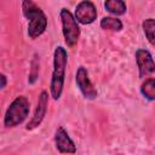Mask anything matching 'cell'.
Returning a JSON list of instances; mask_svg holds the SVG:
<instances>
[{"mask_svg":"<svg viewBox=\"0 0 155 155\" xmlns=\"http://www.w3.org/2000/svg\"><path fill=\"white\" fill-rule=\"evenodd\" d=\"M67 63H68V53L65 48L62 46H57L53 52V71L50 84V93L54 101H58L63 92Z\"/></svg>","mask_w":155,"mask_h":155,"instance_id":"6da1fadb","label":"cell"},{"mask_svg":"<svg viewBox=\"0 0 155 155\" xmlns=\"http://www.w3.org/2000/svg\"><path fill=\"white\" fill-rule=\"evenodd\" d=\"M75 80H76V85L80 90V92L82 93V96L86 99H96L98 96L97 90L94 88L93 84L91 82L90 78H88V73L87 69L85 67H79L75 74Z\"/></svg>","mask_w":155,"mask_h":155,"instance_id":"5b68a950","label":"cell"},{"mask_svg":"<svg viewBox=\"0 0 155 155\" xmlns=\"http://www.w3.org/2000/svg\"><path fill=\"white\" fill-rule=\"evenodd\" d=\"M101 28L104 30H111V31H120L122 29V22L116 17H103L99 23Z\"/></svg>","mask_w":155,"mask_h":155,"instance_id":"8fae6325","label":"cell"},{"mask_svg":"<svg viewBox=\"0 0 155 155\" xmlns=\"http://www.w3.org/2000/svg\"><path fill=\"white\" fill-rule=\"evenodd\" d=\"M24 17L28 19V35L30 39H36L42 35L47 28V17L44 11L31 0L22 2Z\"/></svg>","mask_w":155,"mask_h":155,"instance_id":"7a4b0ae2","label":"cell"},{"mask_svg":"<svg viewBox=\"0 0 155 155\" xmlns=\"http://www.w3.org/2000/svg\"><path fill=\"white\" fill-rule=\"evenodd\" d=\"M38 73H39V61L36 59V54L34 56V59L31 61V71L29 74V79H28V82L29 84H34L35 80H36V76H38Z\"/></svg>","mask_w":155,"mask_h":155,"instance_id":"5bb4252c","label":"cell"},{"mask_svg":"<svg viewBox=\"0 0 155 155\" xmlns=\"http://www.w3.org/2000/svg\"><path fill=\"white\" fill-rule=\"evenodd\" d=\"M143 27V31L148 39V41L154 45V27H155V22H154V18H148L143 22L142 24Z\"/></svg>","mask_w":155,"mask_h":155,"instance_id":"4fadbf2b","label":"cell"},{"mask_svg":"<svg viewBox=\"0 0 155 155\" xmlns=\"http://www.w3.org/2000/svg\"><path fill=\"white\" fill-rule=\"evenodd\" d=\"M136 62L139 71V78H145L154 73L155 64L153 61V56L149 51L139 48L136 51Z\"/></svg>","mask_w":155,"mask_h":155,"instance_id":"52a82bcc","label":"cell"},{"mask_svg":"<svg viewBox=\"0 0 155 155\" xmlns=\"http://www.w3.org/2000/svg\"><path fill=\"white\" fill-rule=\"evenodd\" d=\"M59 17L62 22V33L64 36V41L68 47H74L80 39V34H81L80 27L76 19L74 18V15L67 8L61 10Z\"/></svg>","mask_w":155,"mask_h":155,"instance_id":"277c9868","label":"cell"},{"mask_svg":"<svg viewBox=\"0 0 155 155\" xmlns=\"http://www.w3.org/2000/svg\"><path fill=\"white\" fill-rule=\"evenodd\" d=\"M47 104H48V93L46 91H42L39 96L38 105H36V109L34 111V116L30 119V121L28 122V125L25 127L27 130H34L38 126H40V124L42 122V120L46 115Z\"/></svg>","mask_w":155,"mask_h":155,"instance_id":"9c48e42d","label":"cell"},{"mask_svg":"<svg viewBox=\"0 0 155 155\" xmlns=\"http://www.w3.org/2000/svg\"><path fill=\"white\" fill-rule=\"evenodd\" d=\"M104 7L109 13L114 16H122L127 10L126 2L122 0H107L104 2Z\"/></svg>","mask_w":155,"mask_h":155,"instance_id":"30bf717a","label":"cell"},{"mask_svg":"<svg viewBox=\"0 0 155 155\" xmlns=\"http://www.w3.org/2000/svg\"><path fill=\"white\" fill-rule=\"evenodd\" d=\"M74 18L78 23L87 25L93 23L97 19V10L92 1H81L75 7V15Z\"/></svg>","mask_w":155,"mask_h":155,"instance_id":"8992f818","label":"cell"},{"mask_svg":"<svg viewBox=\"0 0 155 155\" xmlns=\"http://www.w3.org/2000/svg\"><path fill=\"white\" fill-rule=\"evenodd\" d=\"M54 144L59 153L62 154H75L76 153V145L73 142V139L69 137L68 132L59 126L56 130L54 133Z\"/></svg>","mask_w":155,"mask_h":155,"instance_id":"ba28073f","label":"cell"},{"mask_svg":"<svg viewBox=\"0 0 155 155\" xmlns=\"http://www.w3.org/2000/svg\"><path fill=\"white\" fill-rule=\"evenodd\" d=\"M29 109H30V103L27 97L18 96L17 98H15L5 113V116H4L5 127L12 128L22 124L27 119L29 114Z\"/></svg>","mask_w":155,"mask_h":155,"instance_id":"3957f363","label":"cell"},{"mask_svg":"<svg viewBox=\"0 0 155 155\" xmlns=\"http://www.w3.org/2000/svg\"><path fill=\"white\" fill-rule=\"evenodd\" d=\"M140 93L148 101H154L155 99V80H154V78H149L142 84Z\"/></svg>","mask_w":155,"mask_h":155,"instance_id":"7c38bea8","label":"cell"},{"mask_svg":"<svg viewBox=\"0 0 155 155\" xmlns=\"http://www.w3.org/2000/svg\"><path fill=\"white\" fill-rule=\"evenodd\" d=\"M6 84H7V79H6V76H5L4 74L0 73V90H2V88L6 86Z\"/></svg>","mask_w":155,"mask_h":155,"instance_id":"9a60e30c","label":"cell"}]
</instances>
